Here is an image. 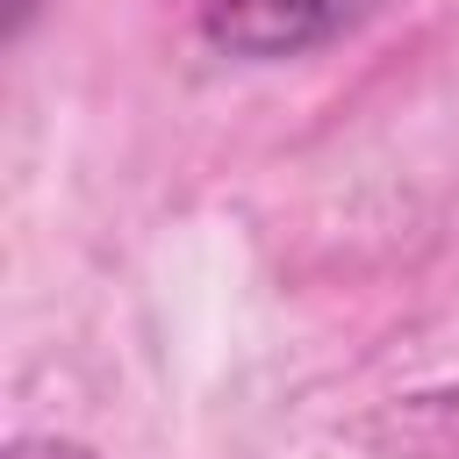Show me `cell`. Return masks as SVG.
Masks as SVG:
<instances>
[{
    "label": "cell",
    "instance_id": "6da1fadb",
    "mask_svg": "<svg viewBox=\"0 0 459 459\" xmlns=\"http://www.w3.org/2000/svg\"><path fill=\"white\" fill-rule=\"evenodd\" d=\"M387 0H201L194 29L208 50L237 65H287L359 36Z\"/></svg>",
    "mask_w": 459,
    "mask_h": 459
},
{
    "label": "cell",
    "instance_id": "277c9868",
    "mask_svg": "<svg viewBox=\"0 0 459 459\" xmlns=\"http://www.w3.org/2000/svg\"><path fill=\"white\" fill-rule=\"evenodd\" d=\"M50 0H7V43H22L29 29H36V14H43Z\"/></svg>",
    "mask_w": 459,
    "mask_h": 459
},
{
    "label": "cell",
    "instance_id": "7a4b0ae2",
    "mask_svg": "<svg viewBox=\"0 0 459 459\" xmlns=\"http://www.w3.org/2000/svg\"><path fill=\"white\" fill-rule=\"evenodd\" d=\"M373 459H459V387H416L366 416Z\"/></svg>",
    "mask_w": 459,
    "mask_h": 459
},
{
    "label": "cell",
    "instance_id": "3957f363",
    "mask_svg": "<svg viewBox=\"0 0 459 459\" xmlns=\"http://www.w3.org/2000/svg\"><path fill=\"white\" fill-rule=\"evenodd\" d=\"M7 459H93L86 445H72V437H14L7 445Z\"/></svg>",
    "mask_w": 459,
    "mask_h": 459
}]
</instances>
